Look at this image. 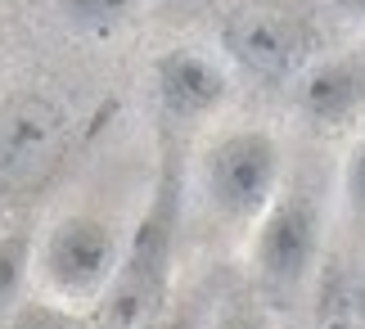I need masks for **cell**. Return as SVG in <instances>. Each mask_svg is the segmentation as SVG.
<instances>
[{
    "instance_id": "obj_10",
    "label": "cell",
    "mask_w": 365,
    "mask_h": 329,
    "mask_svg": "<svg viewBox=\"0 0 365 329\" xmlns=\"http://www.w3.org/2000/svg\"><path fill=\"white\" fill-rule=\"evenodd\" d=\"M32 253H36V231L14 226L0 231V325L14 320V311L27 303V280H32Z\"/></svg>"
},
{
    "instance_id": "obj_15",
    "label": "cell",
    "mask_w": 365,
    "mask_h": 329,
    "mask_svg": "<svg viewBox=\"0 0 365 329\" xmlns=\"http://www.w3.org/2000/svg\"><path fill=\"white\" fill-rule=\"evenodd\" d=\"M329 9L343 23H365V0H329Z\"/></svg>"
},
{
    "instance_id": "obj_8",
    "label": "cell",
    "mask_w": 365,
    "mask_h": 329,
    "mask_svg": "<svg viewBox=\"0 0 365 329\" xmlns=\"http://www.w3.org/2000/svg\"><path fill=\"white\" fill-rule=\"evenodd\" d=\"M293 104L316 131L361 126L365 113V64L352 54H316L293 81Z\"/></svg>"
},
{
    "instance_id": "obj_14",
    "label": "cell",
    "mask_w": 365,
    "mask_h": 329,
    "mask_svg": "<svg viewBox=\"0 0 365 329\" xmlns=\"http://www.w3.org/2000/svg\"><path fill=\"white\" fill-rule=\"evenodd\" d=\"M145 329H207V320H199V311L185 307V303H172L158 320H149Z\"/></svg>"
},
{
    "instance_id": "obj_3",
    "label": "cell",
    "mask_w": 365,
    "mask_h": 329,
    "mask_svg": "<svg viewBox=\"0 0 365 329\" xmlns=\"http://www.w3.org/2000/svg\"><path fill=\"white\" fill-rule=\"evenodd\" d=\"M289 181L284 140L271 126H226L199 149L194 185L203 208L221 226H257V217L275 203L279 185Z\"/></svg>"
},
{
    "instance_id": "obj_1",
    "label": "cell",
    "mask_w": 365,
    "mask_h": 329,
    "mask_svg": "<svg viewBox=\"0 0 365 329\" xmlns=\"http://www.w3.org/2000/svg\"><path fill=\"white\" fill-rule=\"evenodd\" d=\"M180 208H185V171L167 158L158 171L145 212L126 231V248L113 284L104 289L100 307L91 311L95 329H145L172 307V266H176V235Z\"/></svg>"
},
{
    "instance_id": "obj_12",
    "label": "cell",
    "mask_w": 365,
    "mask_h": 329,
    "mask_svg": "<svg viewBox=\"0 0 365 329\" xmlns=\"http://www.w3.org/2000/svg\"><path fill=\"white\" fill-rule=\"evenodd\" d=\"M279 307H271L266 298L252 289V293H240V298H226L217 307V316L207 320V329H279Z\"/></svg>"
},
{
    "instance_id": "obj_6",
    "label": "cell",
    "mask_w": 365,
    "mask_h": 329,
    "mask_svg": "<svg viewBox=\"0 0 365 329\" xmlns=\"http://www.w3.org/2000/svg\"><path fill=\"white\" fill-rule=\"evenodd\" d=\"M73 145V118L46 91H14L0 99V198L46 190Z\"/></svg>"
},
{
    "instance_id": "obj_9",
    "label": "cell",
    "mask_w": 365,
    "mask_h": 329,
    "mask_svg": "<svg viewBox=\"0 0 365 329\" xmlns=\"http://www.w3.org/2000/svg\"><path fill=\"white\" fill-rule=\"evenodd\" d=\"M54 14L68 32L86 41H108L145 14V0H54Z\"/></svg>"
},
{
    "instance_id": "obj_5",
    "label": "cell",
    "mask_w": 365,
    "mask_h": 329,
    "mask_svg": "<svg viewBox=\"0 0 365 329\" xmlns=\"http://www.w3.org/2000/svg\"><path fill=\"white\" fill-rule=\"evenodd\" d=\"M221 54L257 86H293L316 59V32L289 0H235L221 19Z\"/></svg>"
},
{
    "instance_id": "obj_2",
    "label": "cell",
    "mask_w": 365,
    "mask_h": 329,
    "mask_svg": "<svg viewBox=\"0 0 365 329\" xmlns=\"http://www.w3.org/2000/svg\"><path fill=\"white\" fill-rule=\"evenodd\" d=\"M325 194L312 181L289 176L279 185L275 203L257 217L248 231V270L252 289H257L271 307L298 303L312 289L320 253H325Z\"/></svg>"
},
{
    "instance_id": "obj_11",
    "label": "cell",
    "mask_w": 365,
    "mask_h": 329,
    "mask_svg": "<svg viewBox=\"0 0 365 329\" xmlns=\"http://www.w3.org/2000/svg\"><path fill=\"white\" fill-rule=\"evenodd\" d=\"M339 208L356 231H365V122L356 126L352 145L343 153V167H339Z\"/></svg>"
},
{
    "instance_id": "obj_7",
    "label": "cell",
    "mask_w": 365,
    "mask_h": 329,
    "mask_svg": "<svg viewBox=\"0 0 365 329\" xmlns=\"http://www.w3.org/2000/svg\"><path fill=\"white\" fill-rule=\"evenodd\" d=\"M235 68L203 46H172L153 59V99L167 126H199L230 104Z\"/></svg>"
},
{
    "instance_id": "obj_13",
    "label": "cell",
    "mask_w": 365,
    "mask_h": 329,
    "mask_svg": "<svg viewBox=\"0 0 365 329\" xmlns=\"http://www.w3.org/2000/svg\"><path fill=\"white\" fill-rule=\"evenodd\" d=\"M9 329H95V320H86V311L59 307V303H23L14 311Z\"/></svg>"
},
{
    "instance_id": "obj_4",
    "label": "cell",
    "mask_w": 365,
    "mask_h": 329,
    "mask_svg": "<svg viewBox=\"0 0 365 329\" xmlns=\"http://www.w3.org/2000/svg\"><path fill=\"white\" fill-rule=\"evenodd\" d=\"M126 235L113 217L95 208H73L59 212L46 231H36V253H32V280L41 293L59 307L73 311H95L104 289L118 275Z\"/></svg>"
}]
</instances>
